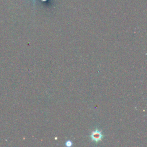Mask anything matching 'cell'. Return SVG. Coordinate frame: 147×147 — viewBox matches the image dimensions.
I'll list each match as a JSON object with an SVG mask.
<instances>
[{"mask_svg": "<svg viewBox=\"0 0 147 147\" xmlns=\"http://www.w3.org/2000/svg\"><path fill=\"white\" fill-rule=\"evenodd\" d=\"M90 137L91 139L94 142H98L102 140V138H103V135L99 130L96 129L93 131H92L90 135Z\"/></svg>", "mask_w": 147, "mask_h": 147, "instance_id": "cell-1", "label": "cell"}, {"mask_svg": "<svg viewBox=\"0 0 147 147\" xmlns=\"http://www.w3.org/2000/svg\"><path fill=\"white\" fill-rule=\"evenodd\" d=\"M72 145V142L71 141H67L65 142V145L67 146H71Z\"/></svg>", "mask_w": 147, "mask_h": 147, "instance_id": "cell-2", "label": "cell"}, {"mask_svg": "<svg viewBox=\"0 0 147 147\" xmlns=\"http://www.w3.org/2000/svg\"><path fill=\"white\" fill-rule=\"evenodd\" d=\"M33 1H34V0H33Z\"/></svg>", "mask_w": 147, "mask_h": 147, "instance_id": "cell-3", "label": "cell"}]
</instances>
